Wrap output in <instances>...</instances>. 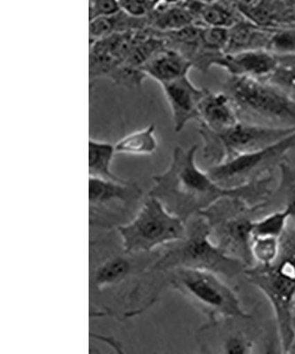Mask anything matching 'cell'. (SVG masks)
<instances>
[{"label":"cell","instance_id":"cell-1","mask_svg":"<svg viewBox=\"0 0 295 354\" xmlns=\"http://www.w3.org/2000/svg\"><path fill=\"white\" fill-rule=\"evenodd\" d=\"M198 149V145L187 149L177 147L168 169L153 177L148 195L186 223L224 198L242 199L253 207H267L274 192V175L238 187H224L197 166Z\"/></svg>","mask_w":295,"mask_h":354},{"label":"cell","instance_id":"cell-2","mask_svg":"<svg viewBox=\"0 0 295 354\" xmlns=\"http://www.w3.org/2000/svg\"><path fill=\"white\" fill-rule=\"evenodd\" d=\"M143 276L154 277L150 286L135 287V290L147 287L148 296L142 313L150 308L167 288H172L189 300L208 321L225 317L249 316L244 310L235 290L225 283L220 276L211 271L195 268H179L173 270L144 273Z\"/></svg>","mask_w":295,"mask_h":354},{"label":"cell","instance_id":"cell-3","mask_svg":"<svg viewBox=\"0 0 295 354\" xmlns=\"http://www.w3.org/2000/svg\"><path fill=\"white\" fill-rule=\"evenodd\" d=\"M243 274L271 304L282 353H288L295 335L292 321L295 295V226L291 221L281 236L280 251L276 261L266 266H250Z\"/></svg>","mask_w":295,"mask_h":354},{"label":"cell","instance_id":"cell-4","mask_svg":"<svg viewBox=\"0 0 295 354\" xmlns=\"http://www.w3.org/2000/svg\"><path fill=\"white\" fill-rule=\"evenodd\" d=\"M157 261L145 273L186 268L211 271L228 279L243 274L247 266L231 257L211 238V227L198 214L186 223L185 238L163 246Z\"/></svg>","mask_w":295,"mask_h":354},{"label":"cell","instance_id":"cell-5","mask_svg":"<svg viewBox=\"0 0 295 354\" xmlns=\"http://www.w3.org/2000/svg\"><path fill=\"white\" fill-rule=\"evenodd\" d=\"M223 88L233 100L240 121L295 129V100L280 88L256 78L230 75Z\"/></svg>","mask_w":295,"mask_h":354},{"label":"cell","instance_id":"cell-6","mask_svg":"<svg viewBox=\"0 0 295 354\" xmlns=\"http://www.w3.org/2000/svg\"><path fill=\"white\" fill-rule=\"evenodd\" d=\"M265 209L242 199L228 198L199 214L207 221L212 240L218 248L249 268L253 264L250 250L253 221Z\"/></svg>","mask_w":295,"mask_h":354},{"label":"cell","instance_id":"cell-7","mask_svg":"<svg viewBox=\"0 0 295 354\" xmlns=\"http://www.w3.org/2000/svg\"><path fill=\"white\" fill-rule=\"evenodd\" d=\"M117 230L126 252L143 254L185 238L186 223L148 195L133 219Z\"/></svg>","mask_w":295,"mask_h":354},{"label":"cell","instance_id":"cell-8","mask_svg":"<svg viewBox=\"0 0 295 354\" xmlns=\"http://www.w3.org/2000/svg\"><path fill=\"white\" fill-rule=\"evenodd\" d=\"M198 131L203 142V157L212 165H217L240 154L278 143L294 133L295 129L269 127L240 121L222 131H213L199 124Z\"/></svg>","mask_w":295,"mask_h":354},{"label":"cell","instance_id":"cell-9","mask_svg":"<svg viewBox=\"0 0 295 354\" xmlns=\"http://www.w3.org/2000/svg\"><path fill=\"white\" fill-rule=\"evenodd\" d=\"M265 334L251 314L208 321L196 338L202 353L252 354L267 353Z\"/></svg>","mask_w":295,"mask_h":354},{"label":"cell","instance_id":"cell-10","mask_svg":"<svg viewBox=\"0 0 295 354\" xmlns=\"http://www.w3.org/2000/svg\"><path fill=\"white\" fill-rule=\"evenodd\" d=\"M143 198L142 189L137 183L114 182L90 177L89 205L90 225L105 229L118 227L133 219Z\"/></svg>","mask_w":295,"mask_h":354},{"label":"cell","instance_id":"cell-11","mask_svg":"<svg viewBox=\"0 0 295 354\" xmlns=\"http://www.w3.org/2000/svg\"><path fill=\"white\" fill-rule=\"evenodd\" d=\"M295 148V131L278 143L233 158L207 170L209 176L224 187H238L274 175Z\"/></svg>","mask_w":295,"mask_h":354},{"label":"cell","instance_id":"cell-12","mask_svg":"<svg viewBox=\"0 0 295 354\" xmlns=\"http://www.w3.org/2000/svg\"><path fill=\"white\" fill-rule=\"evenodd\" d=\"M295 55H278L268 50H249L235 53H224L214 66L224 69L230 75L265 79L281 65L292 61Z\"/></svg>","mask_w":295,"mask_h":354},{"label":"cell","instance_id":"cell-13","mask_svg":"<svg viewBox=\"0 0 295 354\" xmlns=\"http://www.w3.org/2000/svg\"><path fill=\"white\" fill-rule=\"evenodd\" d=\"M169 103L173 120V129L179 133L187 123L199 121V107L208 88H198L188 75L161 85Z\"/></svg>","mask_w":295,"mask_h":354},{"label":"cell","instance_id":"cell-14","mask_svg":"<svg viewBox=\"0 0 295 354\" xmlns=\"http://www.w3.org/2000/svg\"><path fill=\"white\" fill-rule=\"evenodd\" d=\"M148 252L143 254H129L123 252L116 255H110L98 265L91 276V284L95 289L101 292L106 288L115 287L125 282L129 277L138 274V270H148L145 261L142 260Z\"/></svg>","mask_w":295,"mask_h":354},{"label":"cell","instance_id":"cell-15","mask_svg":"<svg viewBox=\"0 0 295 354\" xmlns=\"http://www.w3.org/2000/svg\"><path fill=\"white\" fill-rule=\"evenodd\" d=\"M199 124L211 131H222L240 122L235 106L224 91L208 90L199 107Z\"/></svg>","mask_w":295,"mask_h":354},{"label":"cell","instance_id":"cell-16","mask_svg":"<svg viewBox=\"0 0 295 354\" xmlns=\"http://www.w3.org/2000/svg\"><path fill=\"white\" fill-rule=\"evenodd\" d=\"M191 68L193 64L186 57L167 46L159 49L141 68L161 85L188 75Z\"/></svg>","mask_w":295,"mask_h":354},{"label":"cell","instance_id":"cell-17","mask_svg":"<svg viewBox=\"0 0 295 354\" xmlns=\"http://www.w3.org/2000/svg\"><path fill=\"white\" fill-rule=\"evenodd\" d=\"M274 28L259 26L242 19L229 28V40L224 53L249 50H268Z\"/></svg>","mask_w":295,"mask_h":354},{"label":"cell","instance_id":"cell-18","mask_svg":"<svg viewBox=\"0 0 295 354\" xmlns=\"http://www.w3.org/2000/svg\"><path fill=\"white\" fill-rule=\"evenodd\" d=\"M148 28V17H135L120 9L116 14L93 19L89 25L90 43L110 35L137 31Z\"/></svg>","mask_w":295,"mask_h":354},{"label":"cell","instance_id":"cell-19","mask_svg":"<svg viewBox=\"0 0 295 354\" xmlns=\"http://www.w3.org/2000/svg\"><path fill=\"white\" fill-rule=\"evenodd\" d=\"M186 2L181 4H166L161 0H158L153 10L147 15L148 28L163 32L179 30L196 24L195 15L187 8Z\"/></svg>","mask_w":295,"mask_h":354},{"label":"cell","instance_id":"cell-20","mask_svg":"<svg viewBox=\"0 0 295 354\" xmlns=\"http://www.w3.org/2000/svg\"><path fill=\"white\" fill-rule=\"evenodd\" d=\"M186 5L195 15L197 24L230 28L238 21L242 20L238 17L237 12H234L233 8L221 4L219 1L203 4L195 0H187Z\"/></svg>","mask_w":295,"mask_h":354},{"label":"cell","instance_id":"cell-21","mask_svg":"<svg viewBox=\"0 0 295 354\" xmlns=\"http://www.w3.org/2000/svg\"><path fill=\"white\" fill-rule=\"evenodd\" d=\"M115 145L107 142L89 141V175L94 178L109 180L114 182H125L112 171L114 156L116 154Z\"/></svg>","mask_w":295,"mask_h":354},{"label":"cell","instance_id":"cell-22","mask_svg":"<svg viewBox=\"0 0 295 354\" xmlns=\"http://www.w3.org/2000/svg\"><path fill=\"white\" fill-rule=\"evenodd\" d=\"M155 131L157 126L152 123L147 128L125 136L115 145L116 153L133 155L154 154L158 147Z\"/></svg>","mask_w":295,"mask_h":354},{"label":"cell","instance_id":"cell-23","mask_svg":"<svg viewBox=\"0 0 295 354\" xmlns=\"http://www.w3.org/2000/svg\"><path fill=\"white\" fill-rule=\"evenodd\" d=\"M291 220L289 211L285 207L275 210L253 221L252 238L281 239Z\"/></svg>","mask_w":295,"mask_h":354},{"label":"cell","instance_id":"cell-24","mask_svg":"<svg viewBox=\"0 0 295 354\" xmlns=\"http://www.w3.org/2000/svg\"><path fill=\"white\" fill-rule=\"evenodd\" d=\"M147 77V74L141 68H136L123 62L110 73L107 79H109L116 86L134 90V88H141Z\"/></svg>","mask_w":295,"mask_h":354},{"label":"cell","instance_id":"cell-25","mask_svg":"<svg viewBox=\"0 0 295 354\" xmlns=\"http://www.w3.org/2000/svg\"><path fill=\"white\" fill-rule=\"evenodd\" d=\"M251 255L253 265H269L278 258L280 251V239L252 238Z\"/></svg>","mask_w":295,"mask_h":354},{"label":"cell","instance_id":"cell-26","mask_svg":"<svg viewBox=\"0 0 295 354\" xmlns=\"http://www.w3.org/2000/svg\"><path fill=\"white\" fill-rule=\"evenodd\" d=\"M268 50L278 55H295V24L274 28Z\"/></svg>","mask_w":295,"mask_h":354},{"label":"cell","instance_id":"cell-27","mask_svg":"<svg viewBox=\"0 0 295 354\" xmlns=\"http://www.w3.org/2000/svg\"><path fill=\"white\" fill-rule=\"evenodd\" d=\"M262 80L280 88L295 100V58L279 66L271 75Z\"/></svg>","mask_w":295,"mask_h":354},{"label":"cell","instance_id":"cell-28","mask_svg":"<svg viewBox=\"0 0 295 354\" xmlns=\"http://www.w3.org/2000/svg\"><path fill=\"white\" fill-rule=\"evenodd\" d=\"M118 0H90V21L95 18L107 17L120 10Z\"/></svg>","mask_w":295,"mask_h":354},{"label":"cell","instance_id":"cell-29","mask_svg":"<svg viewBox=\"0 0 295 354\" xmlns=\"http://www.w3.org/2000/svg\"><path fill=\"white\" fill-rule=\"evenodd\" d=\"M292 321H293V325L295 331V295L293 301V305H292Z\"/></svg>","mask_w":295,"mask_h":354},{"label":"cell","instance_id":"cell-30","mask_svg":"<svg viewBox=\"0 0 295 354\" xmlns=\"http://www.w3.org/2000/svg\"><path fill=\"white\" fill-rule=\"evenodd\" d=\"M195 1L203 3V4H211V3L220 1V0H195Z\"/></svg>","mask_w":295,"mask_h":354},{"label":"cell","instance_id":"cell-31","mask_svg":"<svg viewBox=\"0 0 295 354\" xmlns=\"http://www.w3.org/2000/svg\"><path fill=\"white\" fill-rule=\"evenodd\" d=\"M288 353H292V354L294 353L295 354V335H294L293 343H292V346L290 347V350H289V352H288Z\"/></svg>","mask_w":295,"mask_h":354}]
</instances>
